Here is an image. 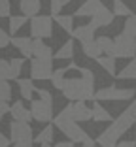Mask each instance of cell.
Returning a JSON list of instances; mask_svg holds the SVG:
<instances>
[{"mask_svg": "<svg viewBox=\"0 0 136 147\" xmlns=\"http://www.w3.org/2000/svg\"><path fill=\"white\" fill-rule=\"evenodd\" d=\"M81 78L64 79L62 85V96L74 102H85L95 98V74L89 68H79Z\"/></svg>", "mask_w": 136, "mask_h": 147, "instance_id": "1", "label": "cell"}, {"mask_svg": "<svg viewBox=\"0 0 136 147\" xmlns=\"http://www.w3.org/2000/svg\"><path fill=\"white\" fill-rule=\"evenodd\" d=\"M53 123H55V126L61 130L66 138L74 143H85L91 140L87 132L78 125V121H74V117L70 113V108H64L61 113H57V115L53 117Z\"/></svg>", "mask_w": 136, "mask_h": 147, "instance_id": "2", "label": "cell"}, {"mask_svg": "<svg viewBox=\"0 0 136 147\" xmlns=\"http://www.w3.org/2000/svg\"><path fill=\"white\" fill-rule=\"evenodd\" d=\"M114 59H134L136 57V38L129 34H119L114 40V47H112L110 55Z\"/></svg>", "mask_w": 136, "mask_h": 147, "instance_id": "3", "label": "cell"}, {"mask_svg": "<svg viewBox=\"0 0 136 147\" xmlns=\"http://www.w3.org/2000/svg\"><path fill=\"white\" fill-rule=\"evenodd\" d=\"M136 94V89H119V87H104L95 91V100H132Z\"/></svg>", "mask_w": 136, "mask_h": 147, "instance_id": "4", "label": "cell"}, {"mask_svg": "<svg viewBox=\"0 0 136 147\" xmlns=\"http://www.w3.org/2000/svg\"><path fill=\"white\" fill-rule=\"evenodd\" d=\"M30 36L32 38H51L53 36V23L51 17L47 15H36V17L30 19Z\"/></svg>", "mask_w": 136, "mask_h": 147, "instance_id": "5", "label": "cell"}, {"mask_svg": "<svg viewBox=\"0 0 136 147\" xmlns=\"http://www.w3.org/2000/svg\"><path fill=\"white\" fill-rule=\"evenodd\" d=\"M53 74V59H32L30 62V79L32 81H45L51 79Z\"/></svg>", "mask_w": 136, "mask_h": 147, "instance_id": "6", "label": "cell"}, {"mask_svg": "<svg viewBox=\"0 0 136 147\" xmlns=\"http://www.w3.org/2000/svg\"><path fill=\"white\" fill-rule=\"evenodd\" d=\"M30 113L32 119H36L38 123H49L53 121V106L51 102L38 98V100H30Z\"/></svg>", "mask_w": 136, "mask_h": 147, "instance_id": "7", "label": "cell"}, {"mask_svg": "<svg viewBox=\"0 0 136 147\" xmlns=\"http://www.w3.org/2000/svg\"><path fill=\"white\" fill-rule=\"evenodd\" d=\"M9 140H12L13 143L32 142V126H30V123L12 121V125H9Z\"/></svg>", "mask_w": 136, "mask_h": 147, "instance_id": "8", "label": "cell"}, {"mask_svg": "<svg viewBox=\"0 0 136 147\" xmlns=\"http://www.w3.org/2000/svg\"><path fill=\"white\" fill-rule=\"evenodd\" d=\"M134 123H136V119H134V115H132L131 113V109H125V111H121L119 113V117L117 119H114V123H112V125H114V128L117 130L119 134L123 136V132H127L129 128H131V126H134Z\"/></svg>", "mask_w": 136, "mask_h": 147, "instance_id": "9", "label": "cell"}, {"mask_svg": "<svg viewBox=\"0 0 136 147\" xmlns=\"http://www.w3.org/2000/svg\"><path fill=\"white\" fill-rule=\"evenodd\" d=\"M119 138H121V134H119L117 130L114 128V125H110L108 128L102 130L100 136H98L95 142H97L100 147H108V145H115V143L119 142Z\"/></svg>", "mask_w": 136, "mask_h": 147, "instance_id": "10", "label": "cell"}, {"mask_svg": "<svg viewBox=\"0 0 136 147\" xmlns=\"http://www.w3.org/2000/svg\"><path fill=\"white\" fill-rule=\"evenodd\" d=\"M95 30H97V26L93 25V23H87V25L76 26L74 32H72V36H74V40H78L79 43L89 42V40H95Z\"/></svg>", "mask_w": 136, "mask_h": 147, "instance_id": "11", "label": "cell"}, {"mask_svg": "<svg viewBox=\"0 0 136 147\" xmlns=\"http://www.w3.org/2000/svg\"><path fill=\"white\" fill-rule=\"evenodd\" d=\"M68 108H70V113H72V117H74V121H78V123L79 121H89V119H93V109H89L83 102L70 104Z\"/></svg>", "mask_w": 136, "mask_h": 147, "instance_id": "12", "label": "cell"}, {"mask_svg": "<svg viewBox=\"0 0 136 147\" xmlns=\"http://www.w3.org/2000/svg\"><path fill=\"white\" fill-rule=\"evenodd\" d=\"M9 113H12V119H13V121L30 123V119H32L30 109H26L25 106H23V102H13L12 108H9Z\"/></svg>", "mask_w": 136, "mask_h": 147, "instance_id": "13", "label": "cell"}, {"mask_svg": "<svg viewBox=\"0 0 136 147\" xmlns=\"http://www.w3.org/2000/svg\"><path fill=\"white\" fill-rule=\"evenodd\" d=\"M12 45L15 49L21 51V55L25 59H30L32 57V38H26V36H13L12 38Z\"/></svg>", "mask_w": 136, "mask_h": 147, "instance_id": "14", "label": "cell"}, {"mask_svg": "<svg viewBox=\"0 0 136 147\" xmlns=\"http://www.w3.org/2000/svg\"><path fill=\"white\" fill-rule=\"evenodd\" d=\"M19 9H21V13L25 15V17L32 19V17H36V15L40 13L42 2H40V0H19Z\"/></svg>", "mask_w": 136, "mask_h": 147, "instance_id": "15", "label": "cell"}, {"mask_svg": "<svg viewBox=\"0 0 136 147\" xmlns=\"http://www.w3.org/2000/svg\"><path fill=\"white\" fill-rule=\"evenodd\" d=\"M102 6H104V4H102L100 0H85L83 4L78 8L76 15H78V17H93Z\"/></svg>", "mask_w": 136, "mask_h": 147, "instance_id": "16", "label": "cell"}, {"mask_svg": "<svg viewBox=\"0 0 136 147\" xmlns=\"http://www.w3.org/2000/svg\"><path fill=\"white\" fill-rule=\"evenodd\" d=\"M112 21H114V11H110L106 6H102V8L91 17V23L97 26V28H98V26H108V25H112Z\"/></svg>", "mask_w": 136, "mask_h": 147, "instance_id": "17", "label": "cell"}, {"mask_svg": "<svg viewBox=\"0 0 136 147\" xmlns=\"http://www.w3.org/2000/svg\"><path fill=\"white\" fill-rule=\"evenodd\" d=\"M32 57H36V59H53V51L49 45L44 43V40L32 38Z\"/></svg>", "mask_w": 136, "mask_h": 147, "instance_id": "18", "label": "cell"}, {"mask_svg": "<svg viewBox=\"0 0 136 147\" xmlns=\"http://www.w3.org/2000/svg\"><path fill=\"white\" fill-rule=\"evenodd\" d=\"M81 49H83V55H87L89 59H95V61L102 55V49H100V45L97 43V40L81 42Z\"/></svg>", "mask_w": 136, "mask_h": 147, "instance_id": "19", "label": "cell"}, {"mask_svg": "<svg viewBox=\"0 0 136 147\" xmlns=\"http://www.w3.org/2000/svg\"><path fill=\"white\" fill-rule=\"evenodd\" d=\"M72 57H74V42L68 40V42L62 43V47L53 55V61H66V59H72Z\"/></svg>", "mask_w": 136, "mask_h": 147, "instance_id": "20", "label": "cell"}, {"mask_svg": "<svg viewBox=\"0 0 136 147\" xmlns=\"http://www.w3.org/2000/svg\"><path fill=\"white\" fill-rule=\"evenodd\" d=\"M98 66H102V68L106 70V74H110V76H114L115 78V74H117V66H115V59L114 57H108V55H100L97 59Z\"/></svg>", "mask_w": 136, "mask_h": 147, "instance_id": "21", "label": "cell"}, {"mask_svg": "<svg viewBox=\"0 0 136 147\" xmlns=\"http://www.w3.org/2000/svg\"><path fill=\"white\" fill-rule=\"evenodd\" d=\"M19 85V92H21L23 100H32V94H34V85H32V79H17Z\"/></svg>", "mask_w": 136, "mask_h": 147, "instance_id": "22", "label": "cell"}, {"mask_svg": "<svg viewBox=\"0 0 136 147\" xmlns=\"http://www.w3.org/2000/svg\"><path fill=\"white\" fill-rule=\"evenodd\" d=\"M115 78L117 79H136V57L119 74H115Z\"/></svg>", "mask_w": 136, "mask_h": 147, "instance_id": "23", "label": "cell"}, {"mask_svg": "<svg viewBox=\"0 0 136 147\" xmlns=\"http://www.w3.org/2000/svg\"><path fill=\"white\" fill-rule=\"evenodd\" d=\"M53 19L57 21V25L61 26L64 32H68V34L74 32V17H72V15H57V17H53Z\"/></svg>", "mask_w": 136, "mask_h": 147, "instance_id": "24", "label": "cell"}, {"mask_svg": "<svg viewBox=\"0 0 136 147\" xmlns=\"http://www.w3.org/2000/svg\"><path fill=\"white\" fill-rule=\"evenodd\" d=\"M93 119H95V121H98V123H108V121H112V115L97 102V104H95V108H93Z\"/></svg>", "mask_w": 136, "mask_h": 147, "instance_id": "25", "label": "cell"}, {"mask_svg": "<svg viewBox=\"0 0 136 147\" xmlns=\"http://www.w3.org/2000/svg\"><path fill=\"white\" fill-rule=\"evenodd\" d=\"M26 21H28V17H25V15H12L9 17V34H15Z\"/></svg>", "mask_w": 136, "mask_h": 147, "instance_id": "26", "label": "cell"}, {"mask_svg": "<svg viewBox=\"0 0 136 147\" xmlns=\"http://www.w3.org/2000/svg\"><path fill=\"white\" fill-rule=\"evenodd\" d=\"M64 74H66V68H57L53 70L51 74V83L55 89H62V85H64Z\"/></svg>", "mask_w": 136, "mask_h": 147, "instance_id": "27", "label": "cell"}, {"mask_svg": "<svg viewBox=\"0 0 136 147\" xmlns=\"http://www.w3.org/2000/svg\"><path fill=\"white\" fill-rule=\"evenodd\" d=\"M114 15H119V17H129L132 15L129 6L125 4L123 0H114Z\"/></svg>", "mask_w": 136, "mask_h": 147, "instance_id": "28", "label": "cell"}, {"mask_svg": "<svg viewBox=\"0 0 136 147\" xmlns=\"http://www.w3.org/2000/svg\"><path fill=\"white\" fill-rule=\"evenodd\" d=\"M123 32L129 34V36H132V38H136V13H132V15H129V17L125 19Z\"/></svg>", "mask_w": 136, "mask_h": 147, "instance_id": "29", "label": "cell"}, {"mask_svg": "<svg viewBox=\"0 0 136 147\" xmlns=\"http://www.w3.org/2000/svg\"><path fill=\"white\" fill-rule=\"evenodd\" d=\"M53 142V126H45L38 136H36V143H51Z\"/></svg>", "mask_w": 136, "mask_h": 147, "instance_id": "30", "label": "cell"}, {"mask_svg": "<svg viewBox=\"0 0 136 147\" xmlns=\"http://www.w3.org/2000/svg\"><path fill=\"white\" fill-rule=\"evenodd\" d=\"M0 79H2V81H9V79H13L8 59H0Z\"/></svg>", "mask_w": 136, "mask_h": 147, "instance_id": "31", "label": "cell"}, {"mask_svg": "<svg viewBox=\"0 0 136 147\" xmlns=\"http://www.w3.org/2000/svg\"><path fill=\"white\" fill-rule=\"evenodd\" d=\"M23 62L25 59H9V68H12V78L13 79H19V74H21V68H23Z\"/></svg>", "mask_w": 136, "mask_h": 147, "instance_id": "32", "label": "cell"}, {"mask_svg": "<svg viewBox=\"0 0 136 147\" xmlns=\"http://www.w3.org/2000/svg\"><path fill=\"white\" fill-rule=\"evenodd\" d=\"M97 43L100 45L102 53H106V55H110L112 47H114V40H112V38H108V36H98V38H97Z\"/></svg>", "mask_w": 136, "mask_h": 147, "instance_id": "33", "label": "cell"}, {"mask_svg": "<svg viewBox=\"0 0 136 147\" xmlns=\"http://www.w3.org/2000/svg\"><path fill=\"white\" fill-rule=\"evenodd\" d=\"M12 100V87L8 81L0 79V102H9Z\"/></svg>", "mask_w": 136, "mask_h": 147, "instance_id": "34", "label": "cell"}, {"mask_svg": "<svg viewBox=\"0 0 136 147\" xmlns=\"http://www.w3.org/2000/svg\"><path fill=\"white\" fill-rule=\"evenodd\" d=\"M70 0H51V17H57L61 15V9L68 4Z\"/></svg>", "mask_w": 136, "mask_h": 147, "instance_id": "35", "label": "cell"}, {"mask_svg": "<svg viewBox=\"0 0 136 147\" xmlns=\"http://www.w3.org/2000/svg\"><path fill=\"white\" fill-rule=\"evenodd\" d=\"M12 2L9 0H0V17H12Z\"/></svg>", "mask_w": 136, "mask_h": 147, "instance_id": "36", "label": "cell"}, {"mask_svg": "<svg viewBox=\"0 0 136 147\" xmlns=\"http://www.w3.org/2000/svg\"><path fill=\"white\" fill-rule=\"evenodd\" d=\"M9 43H12V38H9L8 32H6L4 28L0 26V49H2V47H8Z\"/></svg>", "mask_w": 136, "mask_h": 147, "instance_id": "37", "label": "cell"}, {"mask_svg": "<svg viewBox=\"0 0 136 147\" xmlns=\"http://www.w3.org/2000/svg\"><path fill=\"white\" fill-rule=\"evenodd\" d=\"M34 91L38 92V96H40L42 100H45V102H51V104H53V98H51V94H49V92L45 91V89H34Z\"/></svg>", "mask_w": 136, "mask_h": 147, "instance_id": "38", "label": "cell"}, {"mask_svg": "<svg viewBox=\"0 0 136 147\" xmlns=\"http://www.w3.org/2000/svg\"><path fill=\"white\" fill-rule=\"evenodd\" d=\"M9 108H12V106H9L8 102H0V121H2V119H4V115L9 111Z\"/></svg>", "mask_w": 136, "mask_h": 147, "instance_id": "39", "label": "cell"}, {"mask_svg": "<svg viewBox=\"0 0 136 147\" xmlns=\"http://www.w3.org/2000/svg\"><path fill=\"white\" fill-rule=\"evenodd\" d=\"M9 142H12V140H8V136H4L2 132H0V147H8Z\"/></svg>", "mask_w": 136, "mask_h": 147, "instance_id": "40", "label": "cell"}, {"mask_svg": "<svg viewBox=\"0 0 136 147\" xmlns=\"http://www.w3.org/2000/svg\"><path fill=\"white\" fill-rule=\"evenodd\" d=\"M136 142H117L115 143V147H134Z\"/></svg>", "mask_w": 136, "mask_h": 147, "instance_id": "41", "label": "cell"}, {"mask_svg": "<svg viewBox=\"0 0 136 147\" xmlns=\"http://www.w3.org/2000/svg\"><path fill=\"white\" fill-rule=\"evenodd\" d=\"M12 147H32V142H17V143H13Z\"/></svg>", "mask_w": 136, "mask_h": 147, "instance_id": "42", "label": "cell"}, {"mask_svg": "<svg viewBox=\"0 0 136 147\" xmlns=\"http://www.w3.org/2000/svg\"><path fill=\"white\" fill-rule=\"evenodd\" d=\"M55 147H74V142H61V143H57Z\"/></svg>", "mask_w": 136, "mask_h": 147, "instance_id": "43", "label": "cell"}, {"mask_svg": "<svg viewBox=\"0 0 136 147\" xmlns=\"http://www.w3.org/2000/svg\"><path fill=\"white\" fill-rule=\"evenodd\" d=\"M129 109H131V113L134 115V119H136V100H132V104L129 106Z\"/></svg>", "mask_w": 136, "mask_h": 147, "instance_id": "44", "label": "cell"}, {"mask_svg": "<svg viewBox=\"0 0 136 147\" xmlns=\"http://www.w3.org/2000/svg\"><path fill=\"white\" fill-rule=\"evenodd\" d=\"M95 145H97V142H95V140H89V142L81 143V147H95Z\"/></svg>", "mask_w": 136, "mask_h": 147, "instance_id": "45", "label": "cell"}, {"mask_svg": "<svg viewBox=\"0 0 136 147\" xmlns=\"http://www.w3.org/2000/svg\"><path fill=\"white\" fill-rule=\"evenodd\" d=\"M40 147H51V145H49V143H42V145H40Z\"/></svg>", "mask_w": 136, "mask_h": 147, "instance_id": "46", "label": "cell"}, {"mask_svg": "<svg viewBox=\"0 0 136 147\" xmlns=\"http://www.w3.org/2000/svg\"><path fill=\"white\" fill-rule=\"evenodd\" d=\"M108 147H115V145H108Z\"/></svg>", "mask_w": 136, "mask_h": 147, "instance_id": "47", "label": "cell"}, {"mask_svg": "<svg viewBox=\"0 0 136 147\" xmlns=\"http://www.w3.org/2000/svg\"><path fill=\"white\" fill-rule=\"evenodd\" d=\"M134 128H136V123H134Z\"/></svg>", "mask_w": 136, "mask_h": 147, "instance_id": "48", "label": "cell"}, {"mask_svg": "<svg viewBox=\"0 0 136 147\" xmlns=\"http://www.w3.org/2000/svg\"><path fill=\"white\" fill-rule=\"evenodd\" d=\"M134 147H136V145H134Z\"/></svg>", "mask_w": 136, "mask_h": 147, "instance_id": "49", "label": "cell"}]
</instances>
